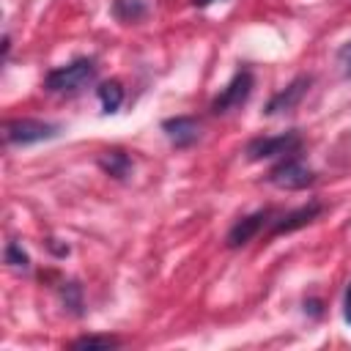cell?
<instances>
[{
    "instance_id": "obj_1",
    "label": "cell",
    "mask_w": 351,
    "mask_h": 351,
    "mask_svg": "<svg viewBox=\"0 0 351 351\" xmlns=\"http://www.w3.org/2000/svg\"><path fill=\"white\" fill-rule=\"evenodd\" d=\"M96 71H99V66H96L93 58H77L66 66H58V69L47 71L44 88L49 93H58V96H74V93L85 90L88 85H93Z\"/></svg>"
},
{
    "instance_id": "obj_2",
    "label": "cell",
    "mask_w": 351,
    "mask_h": 351,
    "mask_svg": "<svg viewBox=\"0 0 351 351\" xmlns=\"http://www.w3.org/2000/svg\"><path fill=\"white\" fill-rule=\"evenodd\" d=\"M58 132H60L58 123H47V121H36V118H14V121H5V126H3L8 145H33V143L58 137Z\"/></svg>"
},
{
    "instance_id": "obj_3",
    "label": "cell",
    "mask_w": 351,
    "mask_h": 351,
    "mask_svg": "<svg viewBox=\"0 0 351 351\" xmlns=\"http://www.w3.org/2000/svg\"><path fill=\"white\" fill-rule=\"evenodd\" d=\"M269 181L274 186H280V189H304V186H310L315 181V173L296 154H291V156H282L269 170Z\"/></svg>"
},
{
    "instance_id": "obj_4",
    "label": "cell",
    "mask_w": 351,
    "mask_h": 351,
    "mask_svg": "<svg viewBox=\"0 0 351 351\" xmlns=\"http://www.w3.org/2000/svg\"><path fill=\"white\" fill-rule=\"evenodd\" d=\"M252 85H255L252 71H247V69L236 71L233 80L214 96V101H211V112H214V115H225V112H230V110H239V107L250 99Z\"/></svg>"
},
{
    "instance_id": "obj_5",
    "label": "cell",
    "mask_w": 351,
    "mask_h": 351,
    "mask_svg": "<svg viewBox=\"0 0 351 351\" xmlns=\"http://www.w3.org/2000/svg\"><path fill=\"white\" fill-rule=\"evenodd\" d=\"M302 148V137L299 132H285V134H274V137H255L247 145V156L252 162L258 159H271V156H291Z\"/></svg>"
},
{
    "instance_id": "obj_6",
    "label": "cell",
    "mask_w": 351,
    "mask_h": 351,
    "mask_svg": "<svg viewBox=\"0 0 351 351\" xmlns=\"http://www.w3.org/2000/svg\"><path fill=\"white\" fill-rule=\"evenodd\" d=\"M162 129L167 134V140L176 145V148H189L192 143H197L200 137V123L189 115H176V118H167L162 121Z\"/></svg>"
},
{
    "instance_id": "obj_7",
    "label": "cell",
    "mask_w": 351,
    "mask_h": 351,
    "mask_svg": "<svg viewBox=\"0 0 351 351\" xmlns=\"http://www.w3.org/2000/svg\"><path fill=\"white\" fill-rule=\"evenodd\" d=\"M321 211H324V206H321L318 200H313V203H307V206H302V208H293V211H288V214H282L280 219H274V222H271V236L299 230V228L310 225Z\"/></svg>"
},
{
    "instance_id": "obj_8",
    "label": "cell",
    "mask_w": 351,
    "mask_h": 351,
    "mask_svg": "<svg viewBox=\"0 0 351 351\" xmlns=\"http://www.w3.org/2000/svg\"><path fill=\"white\" fill-rule=\"evenodd\" d=\"M307 88H310V77H296L288 88H282L280 93H274V96L269 99L266 112H269V115H277V112H288V110H293V107L302 101V96L307 93Z\"/></svg>"
},
{
    "instance_id": "obj_9",
    "label": "cell",
    "mask_w": 351,
    "mask_h": 351,
    "mask_svg": "<svg viewBox=\"0 0 351 351\" xmlns=\"http://www.w3.org/2000/svg\"><path fill=\"white\" fill-rule=\"evenodd\" d=\"M269 217H271V211H255V214L239 219V222L230 228V233H228V247H241V244H247L252 236H258V230L269 222Z\"/></svg>"
},
{
    "instance_id": "obj_10",
    "label": "cell",
    "mask_w": 351,
    "mask_h": 351,
    "mask_svg": "<svg viewBox=\"0 0 351 351\" xmlns=\"http://www.w3.org/2000/svg\"><path fill=\"white\" fill-rule=\"evenodd\" d=\"M99 167H101L107 176H112V178L121 181V178L129 176V170H132V159H129V154L112 148V151H104V154L99 156Z\"/></svg>"
},
{
    "instance_id": "obj_11",
    "label": "cell",
    "mask_w": 351,
    "mask_h": 351,
    "mask_svg": "<svg viewBox=\"0 0 351 351\" xmlns=\"http://www.w3.org/2000/svg\"><path fill=\"white\" fill-rule=\"evenodd\" d=\"M96 93H99V101H101L104 112H115V110L121 107V101H123V88H121V82H115V80L101 82V85L96 88Z\"/></svg>"
},
{
    "instance_id": "obj_12",
    "label": "cell",
    "mask_w": 351,
    "mask_h": 351,
    "mask_svg": "<svg viewBox=\"0 0 351 351\" xmlns=\"http://www.w3.org/2000/svg\"><path fill=\"white\" fill-rule=\"evenodd\" d=\"M148 11L145 0H115L112 3V14L121 19V22H137L143 19Z\"/></svg>"
},
{
    "instance_id": "obj_13",
    "label": "cell",
    "mask_w": 351,
    "mask_h": 351,
    "mask_svg": "<svg viewBox=\"0 0 351 351\" xmlns=\"http://www.w3.org/2000/svg\"><path fill=\"white\" fill-rule=\"evenodd\" d=\"M118 337H110V335H85V337H77L71 343V348H118Z\"/></svg>"
},
{
    "instance_id": "obj_14",
    "label": "cell",
    "mask_w": 351,
    "mask_h": 351,
    "mask_svg": "<svg viewBox=\"0 0 351 351\" xmlns=\"http://www.w3.org/2000/svg\"><path fill=\"white\" fill-rule=\"evenodd\" d=\"M5 263L16 266V269H27L30 266V258H27V252L16 241H8V247H5Z\"/></svg>"
},
{
    "instance_id": "obj_15",
    "label": "cell",
    "mask_w": 351,
    "mask_h": 351,
    "mask_svg": "<svg viewBox=\"0 0 351 351\" xmlns=\"http://www.w3.org/2000/svg\"><path fill=\"white\" fill-rule=\"evenodd\" d=\"M337 66H340L343 77H346V80H351V41L340 47V52H337Z\"/></svg>"
},
{
    "instance_id": "obj_16",
    "label": "cell",
    "mask_w": 351,
    "mask_h": 351,
    "mask_svg": "<svg viewBox=\"0 0 351 351\" xmlns=\"http://www.w3.org/2000/svg\"><path fill=\"white\" fill-rule=\"evenodd\" d=\"M343 318L346 324H351V285L346 288V296H343Z\"/></svg>"
},
{
    "instance_id": "obj_17",
    "label": "cell",
    "mask_w": 351,
    "mask_h": 351,
    "mask_svg": "<svg viewBox=\"0 0 351 351\" xmlns=\"http://www.w3.org/2000/svg\"><path fill=\"white\" fill-rule=\"evenodd\" d=\"M208 3H214V0H195V5H200V8H203V5H208Z\"/></svg>"
}]
</instances>
